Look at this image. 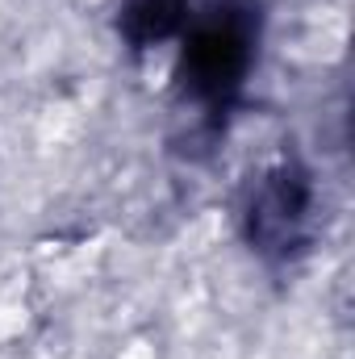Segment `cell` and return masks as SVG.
Segmentation results:
<instances>
[{
	"label": "cell",
	"instance_id": "obj_1",
	"mask_svg": "<svg viewBox=\"0 0 355 359\" xmlns=\"http://www.w3.org/2000/svg\"><path fill=\"white\" fill-rule=\"evenodd\" d=\"M172 67H176V50H172V46H155V50L147 55V84H151V88H163L168 76H172Z\"/></svg>",
	"mask_w": 355,
	"mask_h": 359
},
{
	"label": "cell",
	"instance_id": "obj_2",
	"mask_svg": "<svg viewBox=\"0 0 355 359\" xmlns=\"http://www.w3.org/2000/svg\"><path fill=\"white\" fill-rule=\"evenodd\" d=\"M21 326H25V305H4L0 309V339L13 334V330H21Z\"/></svg>",
	"mask_w": 355,
	"mask_h": 359
},
{
	"label": "cell",
	"instance_id": "obj_3",
	"mask_svg": "<svg viewBox=\"0 0 355 359\" xmlns=\"http://www.w3.org/2000/svg\"><path fill=\"white\" fill-rule=\"evenodd\" d=\"M121 359H151V347H147V343H130V347L121 351Z\"/></svg>",
	"mask_w": 355,
	"mask_h": 359
}]
</instances>
